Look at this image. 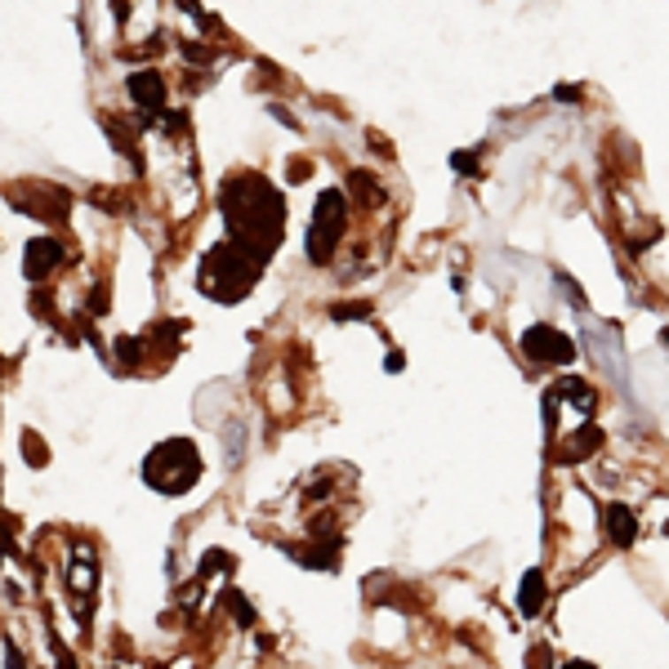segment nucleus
Segmentation results:
<instances>
[{"instance_id": "1", "label": "nucleus", "mask_w": 669, "mask_h": 669, "mask_svg": "<svg viewBox=\"0 0 669 669\" xmlns=\"http://www.w3.org/2000/svg\"><path fill=\"white\" fill-rule=\"evenodd\" d=\"M223 214L237 246H246L255 259H268L281 246V196L259 174H237L223 188Z\"/></svg>"}, {"instance_id": "2", "label": "nucleus", "mask_w": 669, "mask_h": 669, "mask_svg": "<svg viewBox=\"0 0 669 669\" xmlns=\"http://www.w3.org/2000/svg\"><path fill=\"white\" fill-rule=\"evenodd\" d=\"M255 268H259V259L246 246H237V242L214 246L205 255V264H201V290L210 299H219V304H233V299H242L255 286Z\"/></svg>"}, {"instance_id": "3", "label": "nucleus", "mask_w": 669, "mask_h": 669, "mask_svg": "<svg viewBox=\"0 0 669 669\" xmlns=\"http://www.w3.org/2000/svg\"><path fill=\"white\" fill-rule=\"evenodd\" d=\"M196 473H201V456H196V446L183 442V437L161 442L157 451L148 456V465H143L148 487H152V491H165V496H183V491L196 482Z\"/></svg>"}, {"instance_id": "4", "label": "nucleus", "mask_w": 669, "mask_h": 669, "mask_svg": "<svg viewBox=\"0 0 669 669\" xmlns=\"http://www.w3.org/2000/svg\"><path fill=\"white\" fill-rule=\"evenodd\" d=\"M344 223H349V201L340 192H326L317 205H312V223H308V255L317 264H326L334 255L344 237Z\"/></svg>"}, {"instance_id": "5", "label": "nucleus", "mask_w": 669, "mask_h": 669, "mask_svg": "<svg viewBox=\"0 0 669 669\" xmlns=\"http://www.w3.org/2000/svg\"><path fill=\"white\" fill-rule=\"evenodd\" d=\"M522 353L540 366H558V362H572L576 358V344L567 340L563 330H553V326H531L522 334Z\"/></svg>"}, {"instance_id": "6", "label": "nucleus", "mask_w": 669, "mask_h": 669, "mask_svg": "<svg viewBox=\"0 0 669 669\" xmlns=\"http://www.w3.org/2000/svg\"><path fill=\"white\" fill-rule=\"evenodd\" d=\"M58 259H63V246H58L54 237H36V242H27V250H23L27 277H45Z\"/></svg>"}, {"instance_id": "7", "label": "nucleus", "mask_w": 669, "mask_h": 669, "mask_svg": "<svg viewBox=\"0 0 669 669\" xmlns=\"http://www.w3.org/2000/svg\"><path fill=\"white\" fill-rule=\"evenodd\" d=\"M540 603H544V576H540V572H527V576H522V589H518V607H522V616H535V611H540Z\"/></svg>"}, {"instance_id": "8", "label": "nucleus", "mask_w": 669, "mask_h": 669, "mask_svg": "<svg viewBox=\"0 0 669 669\" xmlns=\"http://www.w3.org/2000/svg\"><path fill=\"white\" fill-rule=\"evenodd\" d=\"M130 94H135L143 107H161V76H157V72H139V76H130Z\"/></svg>"}, {"instance_id": "9", "label": "nucleus", "mask_w": 669, "mask_h": 669, "mask_svg": "<svg viewBox=\"0 0 669 669\" xmlns=\"http://www.w3.org/2000/svg\"><path fill=\"white\" fill-rule=\"evenodd\" d=\"M607 518H611V540H616V544H629V540H634V513H629L625 504H616V509H607Z\"/></svg>"}, {"instance_id": "10", "label": "nucleus", "mask_w": 669, "mask_h": 669, "mask_svg": "<svg viewBox=\"0 0 669 669\" xmlns=\"http://www.w3.org/2000/svg\"><path fill=\"white\" fill-rule=\"evenodd\" d=\"M121 344V362H135L139 358V340H117Z\"/></svg>"}]
</instances>
